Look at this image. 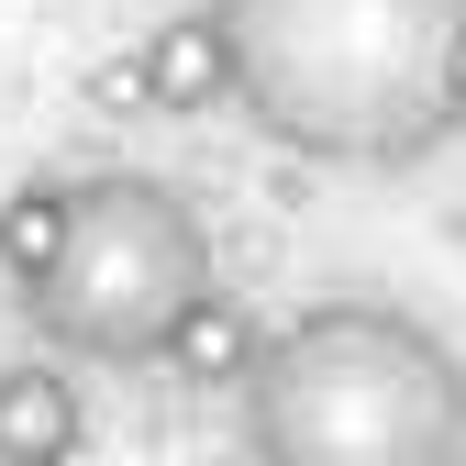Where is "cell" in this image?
Returning a JSON list of instances; mask_svg holds the SVG:
<instances>
[{"mask_svg": "<svg viewBox=\"0 0 466 466\" xmlns=\"http://www.w3.org/2000/svg\"><path fill=\"white\" fill-rule=\"evenodd\" d=\"M67 222H78V178H23L0 200V267H12V289H34L67 256Z\"/></svg>", "mask_w": 466, "mask_h": 466, "instance_id": "52a82bcc", "label": "cell"}, {"mask_svg": "<svg viewBox=\"0 0 466 466\" xmlns=\"http://www.w3.org/2000/svg\"><path fill=\"white\" fill-rule=\"evenodd\" d=\"M256 344H267V333H256V311H245V300H233V289L211 278L200 300L178 311V333H167V356H156V367H167V378H189V389H245Z\"/></svg>", "mask_w": 466, "mask_h": 466, "instance_id": "8992f818", "label": "cell"}, {"mask_svg": "<svg viewBox=\"0 0 466 466\" xmlns=\"http://www.w3.org/2000/svg\"><path fill=\"white\" fill-rule=\"evenodd\" d=\"M466 0H222L233 111L311 167H422L444 111V34Z\"/></svg>", "mask_w": 466, "mask_h": 466, "instance_id": "6da1fadb", "label": "cell"}, {"mask_svg": "<svg viewBox=\"0 0 466 466\" xmlns=\"http://www.w3.org/2000/svg\"><path fill=\"white\" fill-rule=\"evenodd\" d=\"M211 278H222L211 222L189 211V189L156 178V167H100V178H78L67 256L23 289V322L34 344H56L78 367H156L178 311Z\"/></svg>", "mask_w": 466, "mask_h": 466, "instance_id": "3957f363", "label": "cell"}, {"mask_svg": "<svg viewBox=\"0 0 466 466\" xmlns=\"http://www.w3.org/2000/svg\"><path fill=\"white\" fill-rule=\"evenodd\" d=\"M444 111H455V134H466V12H455V34H444Z\"/></svg>", "mask_w": 466, "mask_h": 466, "instance_id": "ba28073f", "label": "cell"}, {"mask_svg": "<svg viewBox=\"0 0 466 466\" xmlns=\"http://www.w3.org/2000/svg\"><path fill=\"white\" fill-rule=\"evenodd\" d=\"M233 400L245 466H466V356L367 289L289 311Z\"/></svg>", "mask_w": 466, "mask_h": 466, "instance_id": "7a4b0ae2", "label": "cell"}, {"mask_svg": "<svg viewBox=\"0 0 466 466\" xmlns=\"http://www.w3.org/2000/svg\"><path fill=\"white\" fill-rule=\"evenodd\" d=\"M134 100L189 123V111H222L233 100V34H222V0H189L167 12L145 45H134Z\"/></svg>", "mask_w": 466, "mask_h": 466, "instance_id": "277c9868", "label": "cell"}, {"mask_svg": "<svg viewBox=\"0 0 466 466\" xmlns=\"http://www.w3.org/2000/svg\"><path fill=\"white\" fill-rule=\"evenodd\" d=\"M89 444V389H78V356H12L0 367V466H67Z\"/></svg>", "mask_w": 466, "mask_h": 466, "instance_id": "5b68a950", "label": "cell"}]
</instances>
